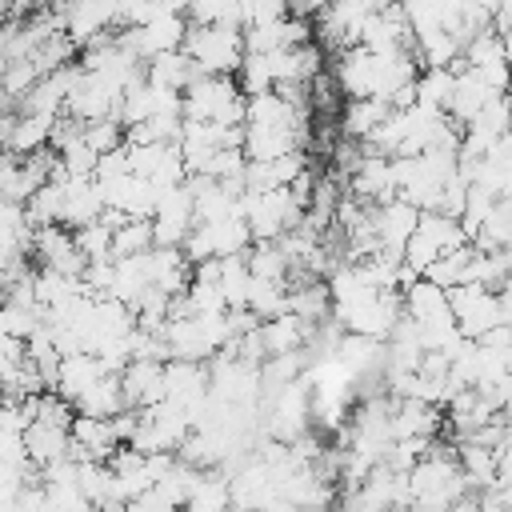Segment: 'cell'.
<instances>
[{
	"mask_svg": "<svg viewBox=\"0 0 512 512\" xmlns=\"http://www.w3.org/2000/svg\"><path fill=\"white\" fill-rule=\"evenodd\" d=\"M408 488H412V512H448L460 496H468V480H464L460 460L444 456L436 444L408 472Z\"/></svg>",
	"mask_w": 512,
	"mask_h": 512,
	"instance_id": "6da1fadb",
	"label": "cell"
},
{
	"mask_svg": "<svg viewBox=\"0 0 512 512\" xmlns=\"http://www.w3.org/2000/svg\"><path fill=\"white\" fill-rule=\"evenodd\" d=\"M184 120L240 128L244 124V92L236 76H200L184 88Z\"/></svg>",
	"mask_w": 512,
	"mask_h": 512,
	"instance_id": "7a4b0ae2",
	"label": "cell"
},
{
	"mask_svg": "<svg viewBox=\"0 0 512 512\" xmlns=\"http://www.w3.org/2000/svg\"><path fill=\"white\" fill-rule=\"evenodd\" d=\"M184 52L196 60L204 76H236L248 48H244V28L228 24H188Z\"/></svg>",
	"mask_w": 512,
	"mask_h": 512,
	"instance_id": "3957f363",
	"label": "cell"
},
{
	"mask_svg": "<svg viewBox=\"0 0 512 512\" xmlns=\"http://www.w3.org/2000/svg\"><path fill=\"white\" fill-rule=\"evenodd\" d=\"M464 244H468V236H464L460 220L440 216V212H420L416 236H412L408 248H404V264H408L416 276H424L428 264H436L440 256H448V252H456V248H464Z\"/></svg>",
	"mask_w": 512,
	"mask_h": 512,
	"instance_id": "277c9868",
	"label": "cell"
},
{
	"mask_svg": "<svg viewBox=\"0 0 512 512\" xmlns=\"http://www.w3.org/2000/svg\"><path fill=\"white\" fill-rule=\"evenodd\" d=\"M120 100H124V88L108 84L104 76H92V72H80V80L72 84L68 100H64V112L80 124H96V120H116L120 112Z\"/></svg>",
	"mask_w": 512,
	"mask_h": 512,
	"instance_id": "5b68a950",
	"label": "cell"
},
{
	"mask_svg": "<svg viewBox=\"0 0 512 512\" xmlns=\"http://www.w3.org/2000/svg\"><path fill=\"white\" fill-rule=\"evenodd\" d=\"M448 304H452V316H456V328L464 340H480L484 332H492L500 324V304H496L492 288H480V284L448 288Z\"/></svg>",
	"mask_w": 512,
	"mask_h": 512,
	"instance_id": "8992f818",
	"label": "cell"
},
{
	"mask_svg": "<svg viewBox=\"0 0 512 512\" xmlns=\"http://www.w3.org/2000/svg\"><path fill=\"white\" fill-rule=\"evenodd\" d=\"M192 228H196V200H192L188 184H176V188L160 192V204H156V216H152L156 248H180Z\"/></svg>",
	"mask_w": 512,
	"mask_h": 512,
	"instance_id": "52a82bcc",
	"label": "cell"
},
{
	"mask_svg": "<svg viewBox=\"0 0 512 512\" xmlns=\"http://www.w3.org/2000/svg\"><path fill=\"white\" fill-rule=\"evenodd\" d=\"M56 16L64 20V32L72 44H92L96 36L120 28L112 0H64V4H56Z\"/></svg>",
	"mask_w": 512,
	"mask_h": 512,
	"instance_id": "ba28073f",
	"label": "cell"
},
{
	"mask_svg": "<svg viewBox=\"0 0 512 512\" xmlns=\"http://www.w3.org/2000/svg\"><path fill=\"white\" fill-rule=\"evenodd\" d=\"M56 184L64 192V208H60V224L64 228L76 232V228H88V224H96L104 216V192H100L96 176H68V172H60Z\"/></svg>",
	"mask_w": 512,
	"mask_h": 512,
	"instance_id": "9c48e42d",
	"label": "cell"
},
{
	"mask_svg": "<svg viewBox=\"0 0 512 512\" xmlns=\"http://www.w3.org/2000/svg\"><path fill=\"white\" fill-rule=\"evenodd\" d=\"M416 224H420V208L400 196L388 204H376L372 212V232L380 240V252H392V256H404L408 240L416 236Z\"/></svg>",
	"mask_w": 512,
	"mask_h": 512,
	"instance_id": "30bf717a",
	"label": "cell"
},
{
	"mask_svg": "<svg viewBox=\"0 0 512 512\" xmlns=\"http://www.w3.org/2000/svg\"><path fill=\"white\" fill-rule=\"evenodd\" d=\"M120 388H124V404L132 412H148L168 396V380H164V364L160 360H132L120 372Z\"/></svg>",
	"mask_w": 512,
	"mask_h": 512,
	"instance_id": "8fae6325",
	"label": "cell"
},
{
	"mask_svg": "<svg viewBox=\"0 0 512 512\" xmlns=\"http://www.w3.org/2000/svg\"><path fill=\"white\" fill-rule=\"evenodd\" d=\"M404 312L420 324V328H456L452 304H448V288L432 284V280H412L404 288Z\"/></svg>",
	"mask_w": 512,
	"mask_h": 512,
	"instance_id": "7c38bea8",
	"label": "cell"
},
{
	"mask_svg": "<svg viewBox=\"0 0 512 512\" xmlns=\"http://www.w3.org/2000/svg\"><path fill=\"white\" fill-rule=\"evenodd\" d=\"M164 380H168V396L164 400L188 408V416L196 424V416H200V408L208 400V368L196 364V360H168L164 364Z\"/></svg>",
	"mask_w": 512,
	"mask_h": 512,
	"instance_id": "4fadbf2b",
	"label": "cell"
},
{
	"mask_svg": "<svg viewBox=\"0 0 512 512\" xmlns=\"http://www.w3.org/2000/svg\"><path fill=\"white\" fill-rule=\"evenodd\" d=\"M68 432H72V460H112V452L124 448L116 424L100 416H76Z\"/></svg>",
	"mask_w": 512,
	"mask_h": 512,
	"instance_id": "5bb4252c",
	"label": "cell"
},
{
	"mask_svg": "<svg viewBox=\"0 0 512 512\" xmlns=\"http://www.w3.org/2000/svg\"><path fill=\"white\" fill-rule=\"evenodd\" d=\"M348 192L364 204H388L396 200V180H392V156H364L356 172L348 176Z\"/></svg>",
	"mask_w": 512,
	"mask_h": 512,
	"instance_id": "9a60e30c",
	"label": "cell"
},
{
	"mask_svg": "<svg viewBox=\"0 0 512 512\" xmlns=\"http://www.w3.org/2000/svg\"><path fill=\"white\" fill-rule=\"evenodd\" d=\"M104 376H108V372H104L100 356H92V352H72V356H64V360H60L52 392H56V396H64V400L76 408V400H80L88 388H96Z\"/></svg>",
	"mask_w": 512,
	"mask_h": 512,
	"instance_id": "2e32d148",
	"label": "cell"
},
{
	"mask_svg": "<svg viewBox=\"0 0 512 512\" xmlns=\"http://www.w3.org/2000/svg\"><path fill=\"white\" fill-rule=\"evenodd\" d=\"M24 444H28V460L36 468H52V464H60V460L72 456V432L60 428V424L32 420L28 432H24Z\"/></svg>",
	"mask_w": 512,
	"mask_h": 512,
	"instance_id": "e0dca14e",
	"label": "cell"
},
{
	"mask_svg": "<svg viewBox=\"0 0 512 512\" xmlns=\"http://www.w3.org/2000/svg\"><path fill=\"white\" fill-rule=\"evenodd\" d=\"M204 72L196 68V60L184 52V48H176V52H160V56H152L148 64H144V80L148 84H156V88H168V92H184L192 80H200Z\"/></svg>",
	"mask_w": 512,
	"mask_h": 512,
	"instance_id": "ac0fdd59",
	"label": "cell"
},
{
	"mask_svg": "<svg viewBox=\"0 0 512 512\" xmlns=\"http://www.w3.org/2000/svg\"><path fill=\"white\" fill-rule=\"evenodd\" d=\"M488 100H496V92L480 80L476 68H464V72L456 76V88H452V100H448V116H452V124H456V128L472 124V120L484 112Z\"/></svg>",
	"mask_w": 512,
	"mask_h": 512,
	"instance_id": "d6986e66",
	"label": "cell"
},
{
	"mask_svg": "<svg viewBox=\"0 0 512 512\" xmlns=\"http://www.w3.org/2000/svg\"><path fill=\"white\" fill-rule=\"evenodd\" d=\"M316 324H304L300 316L284 312L276 320H264L260 324V344H264V356H288V352H300L308 344Z\"/></svg>",
	"mask_w": 512,
	"mask_h": 512,
	"instance_id": "ffe728a7",
	"label": "cell"
},
{
	"mask_svg": "<svg viewBox=\"0 0 512 512\" xmlns=\"http://www.w3.org/2000/svg\"><path fill=\"white\" fill-rule=\"evenodd\" d=\"M304 140L300 132L292 128H256V124H244V160H280L288 152H296Z\"/></svg>",
	"mask_w": 512,
	"mask_h": 512,
	"instance_id": "44dd1931",
	"label": "cell"
},
{
	"mask_svg": "<svg viewBox=\"0 0 512 512\" xmlns=\"http://www.w3.org/2000/svg\"><path fill=\"white\" fill-rule=\"evenodd\" d=\"M440 424V408L424 404V400H392V436L408 440V436H432Z\"/></svg>",
	"mask_w": 512,
	"mask_h": 512,
	"instance_id": "7402d4cb",
	"label": "cell"
},
{
	"mask_svg": "<svg viewBox=\"0 0 512 512\" xmlns=\"http://www.w3.org/2000/svg\"><path fill=\"white\" fill-rule=\"evenodd\" d=\"M388 112H392L388 100H372V96L348 100V104H344V116H340L344 136H348V140H368V136L388 120Z\"/></svg>",
	"mask_w": 512,
	"mask_h": 512,
	"instance_id": "603a6c76",
	"label": "cell"
},
{
	"mask_svg": "<svg viewBox=\"0 0 512 512\" xmlns=\"http://www.w3.org/2000/svg\"><path fill=\"white\" fill-rule=\"evenodd\" d=\"M120 412H128V404H124V388H120V376H104L96 388H88L80 400H76V416H100V420H112V416H120Z\"/></svg>",
	"mask_w": 512,
	"mask_h": 512,
	"instance_id": "cb8c5ba5",
	"label": "cell"
},
{
	"mask_svg": "<svg viewBox=\"0 0 512 512\" xmlns=\"http://www.w3.org/2000/svg\"><path fill=\"white\" fill-rule=\"evenodd\" d=\"M52 116H20L16 120V128H12V140H8V148H4V156H36L40 148H48L52 144Z\"/></svg>",
	"mask_w": 512,
	"mask_h": 512,
	"instance_id": "d4e9b609",
	"label": "cell"
},
{
	"mask_svg": "<svg viewBox=\"0 0 512 512\" xmlns=\"http://www.w3.org/2000/svg\"><path fill=\"white\" fill-rule=\"evenodd\" d=\"M460 468H464V480L468 488H496V448H484L476 440H460Z\"/></svg>",
	"mask_w": 512,
	"mask_h": 512,
	"instance_id": "484cf974",
	"label": "cell"
},
{
	"mask_svg": "<svg viewBox=\"0 0 512 512\" xmlns=\"http://www.w3.org/2000/svg\"><path fill=\"white\" fill-rule=\"evenodd\" d=\"M244 260H248L252 276H260V280H280V284H288V276H292V260L284 256L280 240H268V244L248 248Z\"/></svg>",
	"mask_w": 512,
	"mask_h": 512,
	"instance_id": "4316f807",
	"label": "cell"
},
{
	"mask_svg": "<svg viewBox=\"0 0 512 512\" xmlns=\"http://www.w3.org/2000/svg\"><path fill=\"white\" fill-rule=\"evenodd\" d=\"M156 248V236H152V220H124L116 232H112V260H128V256H144Z\"/></svg>",
	"mask_w": 512,
	"mask_h": 512,
	"instance_id": "83f0119b",
	"label": "cell"
},
{
	"mask_svg": "<svg viewBox=\"0 0 512 512\" xmlns=\"http://www.w3.org/2000/svg\"><path fill=\"white\" fill-rule=\"evenodd\" d=\"M248 308L260 316V324H264V320L284 316V312H288V284L252 276V288H248Z\"/></svg>",
	"mask_w": 512,
	"mask_h": 512,
	"instance_id": "f1b7e54d",
	"label": "cell"
},
{
	"mask_svg": "<svg viewBox=\"0 0 512 512\" xmlns=\"http://www.w3.org/2000/svg\"><path fill=\"white\" fill-rule=\"evenodd\" d=\"M248 288H252V268L244 256H224L220 260V292L228 308H248Z\"/></svg>",
	"mask_w": 512,
	"mask_h": 512,
	"instance_id": "f546056e",
	"label": "cell"
},
{
	"mask_svg": "<svg viewBox=\"0 0 512 512\" xmlns=\"http://www.w3.org/2000/svg\"><path fill=\"white\" fill-rule=\"evenodd\" d=\"M452 88H456V76L448 68H420V76H416V104L448 112Z\"/></svg>",
	"mask_w": 512,
	"mask_h": 512,
	"instance_id": "4dcf8cb0",
	"label": "cell"
},
{
	"mask_svg": "<svg viewBox=\"0 0 512 512\" xmlns=\"http://www.w3.org/2000/svg\"><path fill=\"white\" fill-rule=\"evenodd\" d=\"M456 56H464V44L452 32H428L416 40V60L424 68H448Z\"/></svg>",
	"mask_w": 512,
	"mask_h": 512,
	"instance_id": "1f68e13d",
	"label": "cell"
},
{
	"mask_svg": "<svg viewBox=\"0 0 512 512\" xmlns=\"http://www.w3.org/2000/svg\"><path fill=\"white\" fill-rule=\"evenodd\" d=\"M464 60L468 68H488V64H504L508 60V48H504V36L496 28H484L476 32L468 44H464Z\"/></svg>",
	"mask_w": 512,
	"mask_h": 512,
	"instance_id": "d6a6232c",
	"label": "cell"
},
{
	"mask_svg": "<svg viewBox=\"0 0 512 512\" xmlns=\"http://www.w3.org/2000/svg\"><path fill=\"white\" fill-rule=\"evenodd\" d=\"M72 236H76V248H80V256H84L88 264L112 260V228H108L104 220H96V224H88V228H76Z\"/></svg>",
	"mask_w": 512,
	"mask_h": 512,
	"instance_id": "836d02e7",
	"label": "cell"
},
{
	"mask_svg": "<svg viewBox=\"0 0 512 512\" xmlns=\"http://www.w3.org/2000/svg\"><path fill=\"white\" fill-rule=\"evenodd\" d=\"M36 80H40V72H36V64L32 60H16V64H8L4 68V76H0V88L20 104L32 88H36Z\"/></svg>",
	"mask_w": 512,
	"mask_h": 512,
	"instance_id": "e575fe53",
	"label": "cell"
},
{
	"mask_svg": "<svg viewBox=\"0 0 512 512\" xmlns=\"http://www.w3.org/2000/svg\"><path fill=\"white\" fill-rule=\"evenodd\" d=\"M84 140H88V148H96L100 156H108V152H116V148H124V124L120 120H96V124H84Z\"/></svg>",
	"mask_w": 512,
	"mask_h": 512,
	"instance_id": "d590c367",
	"label": "cell"
},
{
	"mask_svg": "<svg viewBox=\"0 0 512 512\" xmlns=\"http://www.w3.org/2000/svg\"><path fill=\"white\" fill-rule=\"evenodd\" d=\"M496 304H500V324H512V280L496 288Z\"/></svg>",
	"mask_w": 512,
	"mask_h": 512,
	"instance_id": "8d00e7d4",
	"label": "cell"
},
{
	"mask_svg": "<svg viewBox=\"0 0 512 512\" xmlns=\"http://www.w3.org/2000/svg\"><path fill=\"white\" fill-rule=\"evenodd\" d=\"M12 104H16V100H12V96L0 88V116H4V112H12Z\"/></svg>",
	"mask_w": 512,
	"mask_h": 512,
	"instance_id": "74e56055",
	"label": "cell"
},
{
	"mask_svg": "<svg viewBox=\"0 0 512 512\" xmlns=\"http://www.w3.org/2000/svg\"><path fill=\"white\" fill-rule=\"evenodd\" d=\"M56 4H64V0H36V8H56Z\"/></svg>",
	"mask_w": 512,
	"mask_h": 512,
	"instance_id": "f35d334b",
	"label": "cell"
},
{
	"mask_svg": "<svg viewBox=\"0 0 512 512\" xmlns=\"http://www.w3.org/2000/svg\"><path fill=\"white\" fill-rule=\"evenodd\" d=\"M4 400H8V392H4V376H0V404H4Z\"/></svg>",
	"mask_w": 512,
	"mask_h": 512,
	"instance_id": "ab89813d",
	"label": "cell"
},
{
	"mask_svg": "<svg viewBox=\"0 0 512 512\" xmlns=\"http://www.w3.org/2000/svg\"><path fill=\"white\" fill-rule=\"evenodd\" d=\"M4 12H8V0H0V16H4Z\"/></svg>",
	"mask_w": 512,
	"mask_h": 512,
	"instance_id": "60d3db41",
	"label": "cell"
},
{
	"mask_svg": "<svg viewBox=\"0 0 512 512\" xmlns=\"http://www.w3.org/2000/svg\"><path fill=\"white\" fill-rule=\"evenodd\" d=\"M328 4H332V0H328Z\"/></svg>",
	"mask_w": 512,
	"mask_h": 512,
	"instance_id": "b9f144b4",
	"label": "cell"
}]
</instances>
